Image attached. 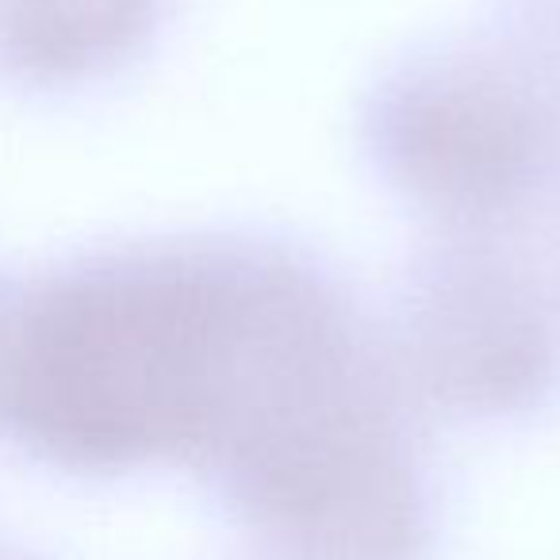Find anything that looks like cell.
<instances>
[{
  "label": "cell",
  "instance_id": "cell-3",
  "mask_svg": "<svg viewBox=\"0 0 560 560\" xmlns=\"http://www.w3.org/2000/svg\"><path fill=\"white\" fill-rule=\"evenodd\" d=\"M388 177L442 215L480 231L526 203L552 154V108L534 73L483 50L415 62L373 119Z\"/></svg>",
  "mask_w": 560,
  "mask_h": 560
},
{
  "label": "cell",
  "instance_id": "cell-1",
  "mask_svg": "<svg viewBox=\"0 0 560 560\" xmlns=\"http://www.w3.org/2000/svg\"><path fill=\"white\" fill-rule=\"evenodd\" d=\"M269 246L177 242L73 261L0 300V438L66 472L203 457Z\"/></svg>",
  "mask_w": 560,
  "mask_h": 560
},
{
  "label": "cell",
  "instance_id": "cell-2",
  "mask_svg": "<svg viewBox=\"0 0 560 560\" xmlns=\"http://www.w3.org/2000/svg\"><path fill=\"white\" fill-rule=\"evenodd\" d=\"M358 338L269 384L208 453L277 560H415L427 537L392 384Z\"/></svg>",
  "mask_w": 560,
  "mask_h": 560
},
{
  "label": "cell",
  "instance_id": "cell-5",
  "mask_svg": "<svg viewBox=\"0 0 560 560\" xmlns=\"http://www.w3.org/2000/svg\"><path fill=\"white\" fill-rule=\"evenodd\" d=\"M162 0H0V70L27 85H73L139 55Z\"/></svg>",
  "mask_w": 560,
  "mask_h": 560
},
{
  "label": "cell",
  "instance_id": "cell-4",
  "mask_svg": "<svg viewBox=\"0 0 560 560\" xmlns=\"http://www.w3.org/2000/svg\"><path fill=\"white\" fill-rule=\"evenodd\" d=\"M472 242L438 254L411 280L399 304L396 373L438 407L499 415L549 388L557 323L526 269Z\"/></svg>",
  "mask_w": 560,
  "mask_h": 560
},
{
  "label": "cell",
  "instance_id": "cell-6",
  "mask_svg": "<svg viewBox=\"0 0 560 560\" xmlns=\"http://www.w3.org/2000/svg\"><path fill=\"white\" fill-rule=\"evenodd\" d=\"M0 560H27V557H20L16 549H9V545L0 541Z\"/></svg>",
  "mask_w": 560,
  "mask_h": 560
}]
</instances>
